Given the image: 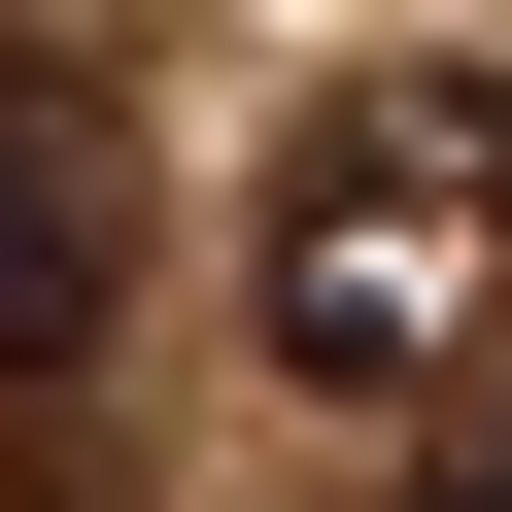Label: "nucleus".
<instances>
[{"label":"nucleus","mask_w":512,"mask_h":512,"mask_svg":"<svg viewBox=\"0 0 512 512\" xmlns=\"http://www.w3.org/2000/svg\"><path fill=\"white\" fill-rule=\"evenodd\" d=\"M478 342H512V103H478V69H376V103L274 171V376L444 410Z\"/></svg>","instance_id":"f257e3e1"},{"label":"nucleus","mask_w":512,"mask_h":512,"mask_svg":"<svg viewBox=\"0 0 512 512\" xmlns=\"http://www.w3.org/2000/svg\"><path fill=\"white\" fill-rule=\"evenodd\" d=\"M103 274H137V171H103L69 103H0V410L103 342Z\"/></svg>","instance_id":"f03ea898"},{"label":"nucleus","mask_w":512,"mask_h":512,"mask_svg":"<svg viewBox=\"0 0 512 512\" xmlns=\"http://www.w3.org/2000/svg\"><path fill=\"white\" fill-rule=\"evenodd\" d=\"M376 512H512V410H444V444H410V478H376Z\"/></svg>","instance_id":"7ed1b4c3"},{"label":"nucleus","mask_w":512,"mask_h":512,"mask_svg":"<svg viewBox=\"0 0 512 512\" xmlns=\"http://www.w3.org/2000/svg\"><path fill=\"white\" fill-rule=\"evenodd\" d=\"M0 35H35V0H0Z\"/></svg>","instance_id":"20e7f679"}]
</instances>
